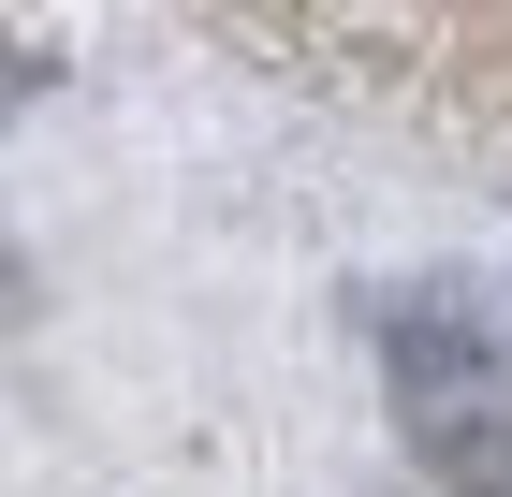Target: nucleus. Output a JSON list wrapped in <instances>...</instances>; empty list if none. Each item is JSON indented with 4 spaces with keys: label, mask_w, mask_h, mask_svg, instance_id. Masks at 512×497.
I'll list each match as a JSON object with an SVG mask.
<instances>
[{
    "label": "nucleus",
    "mask_w": 512,
    "mask_h": 497,
    "mask_svg": "<svg viewBox=\"0 0 512 497\" xmlns=\"http://www.w3.org/2000/svg\"><path fill=\"white\" fill-rule=\"evenodd\" d=\"M410 439L454 497H512V366H469V381H410Z\"/></svg>",
    "instance_id": "f03ea898"
},
{
    "label": "nucleus",
    "mask_w": 512,
    "mask_h": 497,
    "mask_svg": "<svg viewBox=\"0 0 512 497\" xmlns=\"http://www.w3.org/2000/svg\"><path fill=\"white\" fill-rule=\"evenodd\" d=\"M366 337H381L395 381H469V366H512V307L483 278H410V293L366 307Z\"/></svg>",
    "instance_id": "f257e3e1"
},
{
    "label": "nucleus",
    "mask_w": 512,
    "mask_h": 497,
    "mask_svg": "<svg viewBox=\"0 0 512 497\" xmlns=\"http://www.w3.org/2000/svg\"><path fill=\"white\" fill-rule=\"evenodd\" d=\"M0 307H15V249H0Z\"/></svg>",
    "instance_id": "7ed1b4c3"
}]
</instances>
